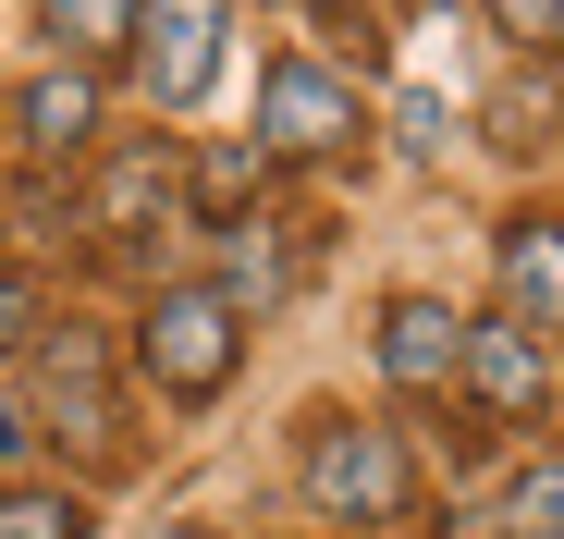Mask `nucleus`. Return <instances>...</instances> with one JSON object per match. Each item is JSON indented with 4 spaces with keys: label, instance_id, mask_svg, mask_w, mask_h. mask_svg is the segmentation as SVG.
<instances>
[{
    "label": "nucleus",
    "instance_id": "9",
    "mask_svg": "<svg viewBox=\"0 0 564 539\" xmlns=\"http://www.w3.org/2000/svg\"><path fill=\"white\" fill-rule=\"evenodd\" d=\"M13 123H25V147H37V160H74L86 135H99V86L62 62V74H37L25 99H13Z\"/></svg>",
    "mask_w": 564,
    "mask_h": 539
},
{
    "label": "nucleus",
    "instance_id": "15",
    "mask_svg": "<svg viewBox=\"0 0 564 539\" xmlns=\"http://www.w3.org/2000/svg\"><path fill=\"white\" fill-rule=\"evenodd\" d=\"M516 539H564V454L552 466H528V491H516V515H503Z\"/></svg>",
    "mask_w": 564,
    "mask_h": 539
},
{
    "label": "nucleus",
    "instance_id": "3",
    "mask_svg": "<svg viewBox=\"0 0 564 539\" xmlns=\"http://www.w3.org/2000/svg\"><path fill=\"white\" fill-rule=\"evenodd\" d=\"M344 135H356V86H344L332 62H307V50H282V62L258 74V147L319 160V147H344Z\"/></svg>",
    "mask_w": 564,
    "mask_h": 539
},
{
    "label": "nucleus",
    "instance_id": "11",
    "mask_svg": "<svg viewBox=\"0 0 564 539\" xmlns=\"http://www.w3.org/2000/svg\"><path fill=\"white\" fill-rule=\"evenodd\" d=\"M160 197H172V160H160V147H135V160L99 172V221H148Z\"/></svg>",
    "mask_w": 564,
    "mask_h": 539
},
{
    "label": "nucleus",
    "instance_id": "14",
    "mask_svg": "<svg viewBox=\"0 0 564 539\" xmlns=\"http://www.w3.org/2000/svg\"><path fill=\"white\" fill-rule=\"evenodd\" d=\"M479 13H491V25H503V50H528V62H540V50H564V0H479Z\"/></svg>",
    "mask_w": 564,
    "mask_h": 539
},
{
    "label": "nucleus",
    "instance_id": "6",
    "mask_svg": "<svg viewBox=\"0 0 564 539\" xmlns=\"http://www.w3.org/2000/svg\"><path fill=\"white\" fill-rule=\"evenodd\" d=\"M466 393H479L491 417H540V393H552V355H540L516 319H466Z\"/></svg>",
    "mask_w": 564,
    "mask_h": 539
},
{
    "label": "nucleus",
    "instance_id": "17",
    "mask_svg": "<svg viewBox=\"0 0 564 539\" xmlns=\"http://www.w3.org/2000/svg\"><path fill=\"white\" fill-rule=\"evenodd\" d=\"M25 331H37V295L13 283V270H0V343H25Z\"/></svg>",
    "mask_w": 564,
    "mask_h": 539
},
{
    "label": "nucleus",
    "instance_id": "12",
    "mask_svg": "<svg viewBox=\"0 0 564 539\" xmlns=\"http://www.w3.org/2000/svg\"><path fill=\"white\" fill-rule=\"evenodd\" d=\"M0 539H86L74 491H0Z\"/></svg>",
    "mask_w": 564,
    "mask_h": 539
},
{
    "label": "nucleus",
    "instance_id": "13",
    "mask_svg": "<svg viewBox=\"0 0 564 539\" xmlns=\"http://www.w3.org/2000/svg\"><path fill=\"white\" fill-rule=\"evenodd\" d=\"M246 197H258V147H209V160H197V209H209V221H234Z\"/></svg>",
    "mask_w": 564,
    "mask_h": 539
},
{
    "label": "nucleus",
    "instance_id": "2",
    "mask_svg": "<svg viewBox=\"0 0 564 539\" xmlns=\"http://www.w3.org/2000/svg\"><path fill=\"white\" fill-rule=\"evenodd\" d=\"M307 503H319L332 527H381V515H405V441H393L381 417H332V429L307 441Z\"/></svg>",
    "mask_w": 564,
    "mask_h": 539
},
{
    "label": "nucleus",
    "instance_id": "8",
    "mask_svg": "<svg viewBox=\"0 0 564 539\" xmlns=\"http://www.w3.org/2000/svg\"><path fill=\"white\" fill-rule=\"evenodd\" d=\"M37 393H50V417H62L74 441H111V355H99V331H50Z\"/></svg>",
    "mask_w": 564,
    "mask_h": 539
},
{
    "label": "nucleus",
    "instance_id": "5",
    "mask_svg": "<svg viewBox=\"0 0 564 539\" xmlns=\"http://www.w3.org/2000/svg\"><path fill=\"white\" fill-rule=\"evenodd\" d=\"M381 369H393V393H442V381H466V319L430 307V295H393V307H381Z\"/></svg>",
    "mask_w": 564,
    "mask_h": 539
},
{
    "label": "nucleus",
    "instance_id": "7",
    "mask_svg": "<svg viewBox=\"0 0 564 539\" xmlns=\"http://www.w3.org/2000/svg\"><path fill=\"white\" fill-rule=\"evenodd\" d=\"M503 319L516 331H564V221H516L503 233Z\"/></svg>",
    "mask_w": 564,
    "mask_h": 539
},
{
    "label": "nucleus",
    "instance_id": "19",
    "mask_svg": "<svg viewBox=\"0 0 564 539\" xmlns=\"http://www.w3.org/2000/svg\"><path fill=\"white\" fill-rule=\"evenodd\" d=\"M160 539H197V527H160Z\"/></svg>",
    "mask_w": 564,
    "mask_h": 539
},
{
    "label": "nucleus",
    "instance_id": "10",
    "mask_svg": "<svg viewBox=\"0 0 564 539\" xmlns=\"http://www.w3.org/2000/svg\"><path fill=\"white\" fill-rule=\"evenodd\" d=\"M37 25L62 37V62H111V50L148 25V0H37Z\"/></svg>",
    "mask_w": 564,
    "mask_h": 539
},
{
    "label": "nucleus",
    "instance_id": "4",
    "mask_svg": "<svg viewBox=\"0 0 564 539\" xmlns=\"http://www.w3.org/2000/svg\"><path fill=\"white\" fill-rule=\"evenodd\" d=\"M135 37H148V99L160 111H197L209 74H221V0H160Z\"/></svg>",
    "mask_w": 564,
    "mask_h": 539
},
{
    "label": "nucleus",
    "instance_id": "1",
    "mask_svg": "<svg viewBox=\"0 0 564 539\" xmlns=\"http://www.w3.org/2000/svg\"><path fill=\"white\" fill-rule=\"evenodd\" d=\"M234 295L221 283H160L148 295V319H135V369H148V393H172V405H209L221 381H234Z\"/></svg>",
    "mask_w": 564,
    "mask_h": 539
},
{
    "label": "nucleus",
    "instance_id": "18",
    "mask_svg": "<svg viewBox=\"0 0 564 539\" xmlns=\"http://www.w3.org/2000/svg\"><path fill=\"white\" fill-rule=\"evenodd\" d=\"M25 441H37V429H25V417H13V405H0V454H25Z\"/></svg>",
    "mask_w": 564,
    "mask_h": 539
},
{
    "label": "nucleus",
    "instance_id": "16",
    "mask_svg": "<svg viewBox=\"0 0 564 539\" xmlns=\"http://www.w3.org/2000/svg\"><path fill=\"white\" fill-rule=\"evenodd\" d=\"M491 135H503V147H540V99H528V86H503V99H491Z\"/></svg>",
    "mask_w": 564,
    "mask_h": 539
}]
</instances>
